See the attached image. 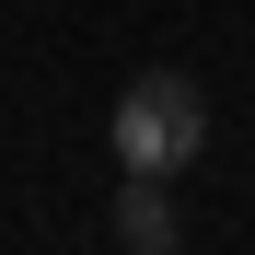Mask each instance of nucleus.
Masks as SVG:
<instances>
[{
	"mask_svg": "<svg viewBox=\"0 0 255 255\" xmlns=\"http://www.w3.org/2000/svg\"><path fill=\"white\" fill-rule=\"evenodd\" d=\"M197 151H209V93H197L186 70H139L116 93V162L162 186V174H186Z\"/></svg>",
	"mask_w": 255,
	"mask_h": 255,
	"instance_id": "obj_1",
	"label": "nucleus"
},
{
	"mask_svg": "<svg viewBox=\"0 0 255 255\" xmlns=\"http://www.w3.org/2000/svg\"><path fill=\"white\" fill-rule=\"evenodd\" d=\"M116 244H128V255H174V197H162L151 174H128V197H116Z\"/></svg>",
	"mask_w": 255,
	"mask_h": 255,
	"instance_id": "obj_2",
	"label": "nucleus"
}]
</instances>
